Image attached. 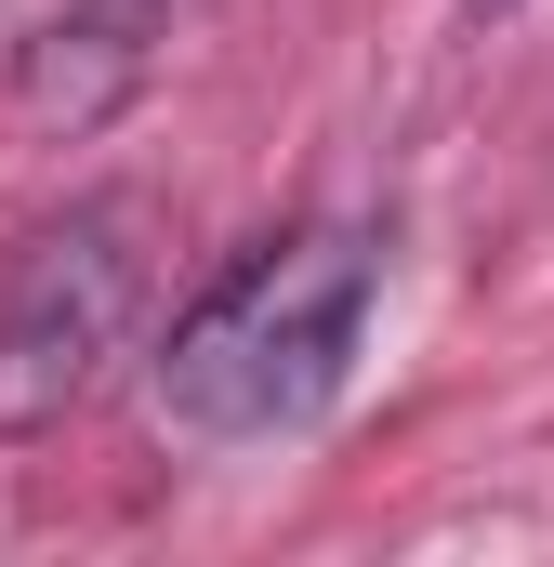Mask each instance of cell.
<instances>
[{"mask_svg":"<svg viewBox=\"0 0 554 567\" xmlns=\"http://www.w3.org/2000/svg\"><path fill=\"white\" fill-rule=\"evenodd\" d=\"M370 290H383V238L370 225H277L252 238L225 278L198 290L158 343V423L185 449H265L304 435L343 370H357V330H370Z\"/></svg>","mask_w":554,"mask_h":567,"instance_id":"obj_1","label":"cell"},{"mask_svg":"<svg viewBox=\"0 0 554 567\" xmlns=\"http://www.w3.org/2000/svg\"><path fill=\"white\" fill-rule=\"evenodd\" d=\"M145 317V212L133 198H80L53 225L13 238L0 265V435H53L93 410V383L120 370Z\"/></svg>","mask_w":554,"mask_h":567,"instance_id":"obj_2","label":"cell"},{"mask_svg":"<svg viewBox=\"0 0 554 567\" xmlns=\"http://www.w3.org/2000/svg\"><path fill=\"white\" fill-rule=\"evenodd\" d=\"M158 27V0H66V13H40L27 40H13V93H27V120L40 133H93V120H120L145 93V40Z\"/></svg>","mask_w":554,"mask_h":567,"instance_id":"obj_3","label":"cell"}]
</instances>
